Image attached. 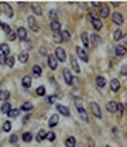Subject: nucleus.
<instances>
[{
	"label": "nucleus",
	"instance_id": "nucleus-1",
	"mask_svg": "<svg viewBox=\"0 0 127 147\" xmlns=\"http://www.w3.org/2000/svg\"><path fill=\"white\" fill-rule=\"evenodd\" d=\"M75 102H76V109H78V113H79L81 119L88 123V122H89V116H88L86 109H85L84 106H82V103H81V99H75Z\"/></svg>",
	"mask_w": 127,
	"mask_h": 147
},
{
	"label": "nucleus",
	"instance_id": "nucleus-2",
	"mask_svg": "<svg viewBox=\"0 0 127 147\" xmlns=\"http://www.w3.org/2000/svg\"><path fill=\"white\" fill-rule=\"evenodd\" d=\"M112 20H113V23L117 24V26H122V24L124 23V17H123V14L119 13V11H114V13L112 14Z\"/></svg>",
	"mask_w": 127,
	"mask_h": 147
},
{
	"label": "nucleus",
	"instance_id": "nucleus-3",
	"mask_svg": "<svg viewBox=\"0 0 127 147\" xmlns=\"http://www.w3.org/2000/svg\"><path fill=\"white\" fill-rule=\"evenodd\" d=\"M55 58H57L58 61H61V62H65V58H66V52H65V50L61 48V47H58V48L55 50Z\"/></svg>",
	"mask_w": 127,
	"mask_h": 147
},
{
	"label": "nucleus",
	"instance_id": "nucleus-4",
	"mask_svg": "<svg viewBox=\"0 0 127 147\" xmlns=\"http://www.w3.org/2000/svg\"><path fill=\"white\" fill-rule=\"evenodd\" d=\"M90 110L97 119H102V110H100V106L96 102H90Z\"/></svg>",
	"mask_w": 127,
	"mask_h": 147
},
{
	"label": "nucleus",
	"instance_id": "nucleus-5",
	"mask_svg": "<svg viewBox=\"0 0 127 147\" xmlns=\"http://www.w3.org/2000/svg\"><path fill=\"white\" fill-rule=\"evenodd\" d=\"M75 50H76L78 57H79L84 62H88V61H89V57H88V54H86V50H85V48H82V47H76Z\"/></svg>",
	"mask_w": 127,
	"mask_h": 147
},
{
	"label": "nucleus",
	"instance_id": "nucleus-6",
	"mask_svg": "<svg viewBox=\"0 0 127 147\" xmlns=\"http://www.w3.org/2000/svg\"><path fill=\"white\" fill-rule=\"evenodd\" d=\"M90 21H92V26H93V28H95V30H97V31H99V30H102V28H103V23H102V20H100V19H97V17H95V16H93V17L90 19Z\"/></svg>",
	"mask_w": 127,
	"mask_h": 147
},
{
	"label": "nucleus",
	"instance_id": "nucleus-7",
	"mask_svg": "<svg viewBox=\"0 0 127 147\" xmlns=\"http://www.w3.org/2000/svg\"><path fill=\"white\" fill-rule=\"evenodd\" d=\"M27 23H28V26H30V28L33 30V31H38V24H37V21H36V19H34V16H28V19H27Z\"/></svg>",
	"mask_w": 127,
	"mask_h": 147
},
{
	"label": "nucleus",
	"instance_id": "nucleus-8",
	"mask_svg": "<svg viewBox=\"0 0 127 147\" xmlns=\"http://www.w3.org/2000/svg\"><path fill=\"white\" fill-rule=\"evenodd\" d=\"M64 79H65V83L66 85H72V81H74V76H72V72L69 70H64Z\"/></svg>",
	"mask_w": 127,
	"mask_h": 147
},
{
	"label": "nucleus",
	"instance_id": "nucleus-9",
	"mask_svg": "<svg viewBox=\"0 0 127 147\" xmlns=\"http://www.w3.org/2000/svg\"><path fill=\"white\" fill-rule=\"evenodd\" d=\"M58 60L54 57V55H48V67L54 71V70H57V67H58V62H57Z\"/></svg>",
	"mask_w": 127,
	"mask_h": 147
},
{
	"label": "nucleus",
	"instance_id": "nucleus-10",
	"mask_svg": "<svg viewBox=\"0 0 127 147\" xmlns=\"http://www.w3.org/2000/svg\"><path fill=\"white\" fill-rule=\"evenodd\" d=\"M51 28H52L54 34L61 33V23H59L58 20H52V21H51Z\"/></svg>",
	"mask_w": 127,
	"mask_h": 147
},
{
	"label": "nucleus",
	"instance_id": "nucleus-11",
	"mask_svg": "<svg viewBox=\"0 0 127 147\" xmlns=\"http://www.w3.org/2000/svg\"><path fill=\"white\" fill-rule=\"evenodd\" d=\"M31 82H33V79H31L30 75H26V76H23V79H21V83H23V86H24L26 89L31 88Z\"/></svg>",
	"mask_w": 127,
	"mask_h": 147
},
{
	"label": "nucleus",
	"instance_id": "nucleus-12",
	"mask_svg": "<svg viewBox=\"0 0 127 147\" xmlns=\"http://www.w3.org/2000/svg\"><path fill=\"white\" fill-rule=\"evenodd\" d=\"M17 37H18V40H21V41L27 40V30H26L24 27H20V28L17 30Z\"/></svg>",
	"mask_w": 127,
	"mask_h": 147
},
{
	"label": "nucleus",
	"instance_id": "nucleus-13",
	"mask_svg": "<svg viewBox=\"0 0 127 147\" xmlns=\"http://www.w3.org/2000/svg\"><path fill=\"white\" fill-rule=\"evenodd\" d=\"M117 105H119L117 102L110 101V102L107 103V108H106V109H107V112H110V113H116V112H117Z\"/></svg>",
	"mask_w": 127,
	"mask_h": 147
},
{
	"label": "nucleus",
	"instance_id": "nucleus-14",
	"mask_svg": "<svg viewBox=\"0 0 127 147\" xmlns=\"http://www.w3.org/2000/svg\"><path fill=\"white\" fill-rule=\"evenodd\" d=\"M109 14H110L109 6H100V17H102V19H107Z\"/></svg>",
	"mask_w": 127,
	"mask_h": 147
},
{
	"label": "nucleus",
	"instance_id": "nucleus-15",
	"mask_svg": "<svg viewBox=\"0 0 127 147\" xmlns=\"http://www.w3.org/2000/svg\"><path fill=\"white\" fill-rule=\"evenodd\" d=\"M110 89H112L113 92H119V89H120V82H119V79H112V81H110Z\"/></svg>",
	"mask_w": 127,
	"mask_h": 147
},
{
	"label": "nucleus",
	"instance_id": "nucleus-16",
	"mask_svg": "<svg viewBox=\"0 0 127 147\" xmlns=\"http://www.w3.org/2000/svg\"><path fill=\"white\" fill-rule=\"evenodd\" d=\"M58 122H59V116H58V115H52V116L49 117V120H48V126H49V127H54V126L58 124Z\"/></svg>",
	"mask_w": 127,
	"mask_h": 147
},
{
	"label": "nucleus",
	"instance_id": "nucleus-17",
	"mask_svg": "<svg viewBox=\"0 0 127 147\" xmlns=\"http://www.w3.org/2000/svg\"><path fill=\"white\" fill-rule=\"evenodd\" d=\"M71 67L74 68L75 74L81 72V68H79V65H78V62H76V60H75V57H74V55H71Z\"/></svg>",
	"mask_w": 127,
	"mask_h": 147
},
{
	"label": "nucleus",
	"instance_id": "nucleus-18",
	"mask_svg": "<svg viewBox=\"0 0 127 147\" xmlns=\"http://www.w3.org/2000/svg\"><path fill=\"white\" fill-rule=\"evenodd\" d=\"M114 51H116V55H119V57H123V55L127 52V50H126L124 45H117V47L114 48Z\"/></svg>",
	"mask_w": 127,
	"mask_h": 147
},
{
	"label": "nucleus",
	"instance_id": "nucleus-19",
	"mask_svg": "<svg viewBox=\"0 0 127 147\" xmlns=\"http://www.w3.org/2000/svg\"><path fill=\"white\" fill-rule=\"evenodd\" d=\"M57 109H58V112H59L61 115H64V116H69V115H71V113H69V109H68L66 106H64V105H58Z\"/></svg>",
	"mask_w": 127,
	"mask_h": 147
},
{
	"label": "nucleus",
	"instance_id": "nucleus-20",
	"mask_svg": "<svg viewBox=\"0 0 127 147\" xmlns=\"http://www.w3.org/2000/svg\"><path fill=\"white\" fill-rule=\"evenodd\" d=\"M1 113H4V115H9L10 113V110H11V105L9 103V102H4L3 105H1Z\"/></svg>",
	"mask_w": 127,
	"mask_h": 147
},
{
	"label": "nucleus",
	"instance_id": "nucleus-21",
	"mask_svg": "<svg viewBox=\"0 0 127 147\" xmlns=\"http://www.w3.org/2000/svg\"><path fill=\"white\" fill-rule=\"evenodd\" d=\"M18 61L23 62V64H26V62L28 61V51H23V52L18 55Z\"/></svg>",
	"mask_w": 127,
	"mask_h": 147
},
{
	"label": "nucleus",
	"instance_id": "nucleus-22",
	"mask_svg": "<svg viewBox=\"0 0 127 147\" xmlns=\"http://www.w3.org/2000/svg\"><path fill=\"white\" fill-rule=\"evenodd\" d=\"M81 40H82V42H84V47L85 50L89 47V37H88V34L86 33H81Z\"/></svg>",
	"mask_w": 127,
	"mask_h": 147
},
{
	"label": "nucleus",
	"instance_id": "nucleus-23",
	"mask_svg": "<svg viewBox=\"0 0 127 147\" xmlns=\"http://www.w3.org/2000/svg\"><path fill=\"white\" fill-rule=\"evenodd\" d=\"M96 83L99 88H105L106 86V79L103 76H96Z\"/></svg>",
	"mask_w": 127,
	"mask_h": 147
},
{
	"label": "nucleus",
	"instance_id": "nucleus-24",
	"mask_svg": "<svg viewBox=\"0 0 127 147\" xmlns=\"http://www.w3.org/2000/svg\"><path fill=\"white\" fill-rule=\"evenodd\" d=\"M65 146L66 147H75L76 146V140H75V137H68L66 139V142H65Z\"/></svg>",
	"mask_w": 127,
	"mask_h": 147
},
{
	"label": "nucleus",
	"instance_id": "nucleus-25",
	"mask_svg": "<svg viewBox=\"0 0 127 147\" xmlns=\"http://www.w3.org/2000/svg\"><path fill=\"white\" fill-rule=\"evenodd\" d=\"M0 50H1V54H3V55H9V54H10V47H9L6 42L0 45Z\"/></svg>",
	"mask_w": 127,
	"mask_h": 147
},
{
	"label": "nucleus",
	"instance_id": "nucleus-26",
	"mask_svg": "<svg viewBox=\"0 0 127 147\" xmlns=\"http://www.w3.org/2000/svg\"><path fill=\"white\" fill-rule=\"evenodd\" d=\"M90 41H92L95 45H99V44L102 42V38L97 36V34H92V36H90Z\"/></svg>",
	"mask_w": 127,
	"mask_h": 147
},
{
	"label": "nucleus",
	"instance_id": "nucleus-27",
	"mask_svg": "<svg viewBox=\"0 0 127 147\" xmlns=\"http://www.w3.org/2000/svg\"><path fill=\"white\" fill-rule=\"evenodd\" d=\"M44 139H47V132L41 129V130L37 133V142H42Z\"/></svg>",
	"mask_w": 127,
	"mask_h": 147
},
{
	"label": "nucleus",
	"instance_id": "nucleus-28",
	"mask_svg": "<svg viewBox=\"0 0 127 147\" xmlns=\"http://www.w3.org/2000/svg\"><path fill=\"white\" fill-rule=\"evenodd\" d=\"M31 7H33V11H34L37 16H41L42 14V10H41V7H40L38 4H31Z\"/></svg>",
	"mask_w": 127,
	"mask_h": 147
},
{
	"label": "nucleus",
	"instance_id": "nucleus-29",
	"mask_svg": "<svg viewBox=\"0 0 127 147\" xmlns=\"http://www.w3.org/2000/svg\"><path fill=\"white\" fill-rule=\"evenodd\" d=\"M41 72H42V70H41L40 65H34V67H33V74H34V76H40Z\"/></svg>",
	"mask_w": 127,
	"mask_h": 147
},
{
	"label": "nucleus",
	"instance_id": "nucleus-30",
	"mask_svg": "<svg viewBox=\"0 0 127 147\" xmlns=\"http://www.w3.org/2000/svg\"><path fill=\"white\" fill-rule=\"evenodd\" d=\"M31 139H33V134H31V133L26 132V133L23 134V142H26V143H30V142H31Z\"/></svg>",
	"mask_w": 127,
	"mask_h": 147
},
{
	"label": "nucleus",
	"instance_id": "nucleus-31",
	"mask_svg": "<svg viewBox=\"0 0 127 147\" xmlns=\"http://www.w3.org/2000/svg\"><path fill=\"white\" fill-rule=\"evenodd\" d=\"M10 96L9 91H0V101H7Z\"/></svg>",
	"mask_w": 127,
	"mask_h": 147
},
{
	"label": "nucleus",
	"instance_id": "nucleus-32",
	"mask_svg": "<svg viewBox=\"0 0 127 147\" xmlns=\"http://www.w3.org/2000/svg\"><path fill=\"white\" fill-rule=\"evenodd\" d=\"M123 37L124 36H123V33H122L120 30H116V31H114V34H113V38H114L116 41H120Z\"/></svg>",
	"mask_w": 127,
	"mask_h": 147
},
{
	"label": "nucleus",
	"instance_id": "nucleus-33",
	"mask_svg": "<svg viewBox=\"0 0 127 147\" xmlns=\"http://www.w3.org/2000/svg\"><path fill=\"white\" fill-rule=\"evenodd\" d=\"M4 13L7 14V17H13V10L9 4H4Z\"/></svg>",
	"mask_w": 127,
	"mask_h": 147
},
{
	"label": "nucleus",
	"instance_id": "nucleus-34",
	"mask_svg": "<svg viewBox=\"0 0 127 147\" xmlns=\"http://www.w3.org/2000/svg\"><path fill=\"white\" fill-rule=\"evenodd\" d=\"M10 130H11V123H10V122H4V123H3V132L7 133V132H10Z\"/></svg>",
	"mask_w": 127,
	"mask_h": 147
},
{
	"label": "nucleus",
	"instance_id": "nucleus-35",
	"mask_svg": "<svg viewBox=\"0 0 127 147\" xmlns=\"http://www.w3.org/2000/svg\"><path fill=\"white\" fill-rule=\"evenodd\" d=\"M61 37H62V40H69V38H71V34H69L68 30H62V31H61Z\"/></svg>",
	"mask_w": 127,
	"mask_h": 147
},
{
	"label": "nucleus",
	"instance_id": "nucleus-36",
	"mask_svg": "<svg viewBox=\"0 0 127 147\" xmlns=\"http://www.w3.org/2000/svg\"><path fill=\"white\" fill-rule=\"evenodd\" d=\"M21 109H23V110H26V112H28V110H33V105H31L30 102H26V103H23Z\"/></svg>",
	"mask_w": 127,
	"mask_h": 147
},
{
	"label": "nucleus",
	"instance_id": "nucleus-37",
	"mask_svg": "<svg viewBox=\"0 0 127 147\" xmlns=\"http://www.w3.org/2000/svg\"><path fill=\"white\" fill-rule=\"evenodd\" d=\"M55 137H57V136H55V133H54V132L47 133V140H48V142H54V140H55Z\"/></svg>",
	"mask_w": 127,
	"mask_h": 147
},
{
	"label": "nucleus",
	"instance_id": "nucleus-38",
	"mask_svg": "<svg viewBox=\"0 0 127 147\" xmlns=\"http://www.w3.org/2000/svg\"><path fill=\"white\" fill-rule=\"evenodd\" d=\"M18 115H20V109H11L10 113H9L10 117H16V116H18Z\"/></svg>",
	"mask_w": 127,
	"mask_h": 147
},
{
	"label": "nucleus",
	"instance_id": "nucleus-39",
	"mask_svg": "<svg viewBox=\"0 0 127 147\" xmlns=\"http://www.w3.org/2000/svg\"><path fill=\"white\" fill-rule=\"evenodd\" d=\"M1 28H3V31H4L6 34H10V33H11V28H10V26H7V24H3V23H1Z\"/></svg>",
	"mask_w": 127,
	"mask_h": 147
},
{
	"label": "nucleus",
	"instance_id": "nucleus-40",
	"mask_svg": "<svg viewBox=\"0 0 127 147\" xmlns=\"http://www.w3.org/2000/svg\"><path fill=\"white\" fill-rule=\"evenodd\" d=\"M37 95H38V96H44V95H45V88H44V86H38V88H37Z\"/></svg>",
	"mask_w": 127,
	"mask_h": 147
},
{
	"label": "nucleus",
	"instance_id": "nucleus-41",
	"mask_svg": "<svg viewBox=\"0 0 127 147\" xmlns=\"http://www.w3.org/2000/svg\"><path fill=\"white\" fill-rule=\"evenodd\" d=\"M6 64H7V65H9L10 68H11V67H14V58H13V57H9V58H7V62H6Z\"/></svg>",
	"mask_w": 127,
	"mask_h": 147
},
{
	"label": "nucleus",
	"instance_id": "nucleus-42",
	"mask_svg": "<svg viewBox=\"0 0 127 147\" xmlns=\"http://www.w3.org/2000/svg\"><path fill=\"white\" fill-rule=\"evenodd\" d=\"M54 41H55V42H61V41H64V40H62V37H61V33L54 34Z\"/></svg>",
	"mask_w": 127,
	"mask_h": 147
},
{
	"label": "nucleus",
	"instance_id": "nucleus-43",
	"mask_svg": "<svg viewBox=\"0 0 127 147\" xmlns=\"http://www.w3.org/2000/svg\"><path fill=\"white\" fill-rule=\"evenodd\" d=\"M123 110H124V105H122V103H119V105H117V113H119L120 116L123 115Z\"/></svg>",
	"mask_w": 127,
	"mask_h": 147
},
{
	"label": "nucleus",
	"instance_id": "nucleus-44",
	"mask_svg": "<svg viewBox=\"0 0 127 147\" xmlns=\"http://www.w3.org/2000/svg\"><path fill=\"white\" fill-rule=\"evenodd\" d=\"M6 62H7V58H6V55L0 54V65H4Z\"/></svg>",
	"mask_w": 127,
	"mask_h": 147
},
{
	"label": "nucleus",
	"instance_id": "nucleus-45",
	"mask_svg": "<svg viewBox=\"0 0 127 147\" xmlns=\"http://www.w3.org/2000/svg\"><path fill=\"white\" fill-rule=\"evenodd\" d=\"M55 16H57V11H55V10H51V11H49V17H51V21H52V20H57V17H55Z\"/></svg>",
	"mask_w": 127,
	"mask_h": 147
},
{
	"label": "nucleus",
	"instance_id": "nucleus-46",
	"mask_svg": "<svg viewBox=\"0 0 127 147\" xmlns=\"http://www.w3.org/2000/svg\"><path fill=\"white\" fill-rule=\"evenodd\" d=\"M47 101H48L49 103H54V102L57 101V96H55V95H51V96H48V99H47Z\"/></svg>",
	"mask_w": 127,
	"mask_h": 147
},
{
	"label": "nucleus",
	"instance_id": "nucleus-47",
	"mask_svg": "<svg viewBox=\"0 0 127 147\" xmlns=\"http://www.w3.org/2000/svg\"><path fill=\"white\" fill-rule=\"evenodd\" d=\"M120 74H122L123 76H126V75H127V65H123V67H122V70H120Z\"/></svg>",
	"mask_w": 127,
	"mask_h": 147
},
{
	"label": "nucleus",
	"instance_id": "nucleus-48",
	"mask_svg": "<svg viewBox=\"0 0 127 147\" xmlns=\"http://www.w3.org/2000/svg\"><path fill=\"white\" fill-rule=\"evenodd\" d=\"M17 139H18V137H17L16 134H13V136L10 137V143H11V144H14V143H17Z\"/></svg>",
	"mask_w": 127,
	"mask_h": 147
},
{
	"label": "nucleus",
	"instance_id": "nucleus-49",
	"mask_svg": "<svg viewBox=\"0 0 127 147\" xmlns=\"http://www.w3.org/2000/svg\"><path fill=\"white\" fill-rule=\"evenodd\" d=\"M7 36H9V40H11V41H14V40H16V34H14L13 31H11L10 34H7Z\"/></svg>",
	"mask_w": 127,
	"mask_h": 147
},
{
	"label": "nucleus",
	"instance_id": "nucleus-50",
	"mask_svg": "<svg viewBox=\"0 0 127 147\" xmlns=\"http://www.w3.org/2000/svg\"><path fill=\"white\" fill-rule=\"evenodd\" d=\"M40 54H41V55L45 54V48H40Z\"/></svg>",
	"mask_w": 127,
	"mask_h": 147
},
{
	"label": "nucleus",
	"instance_id": "nucleus-51",
	"mask_svg": "<svg viewBox=\"0 0 127 147\" xmlns=\"http://www.w3.org/2000/svg\"><path fill=\"white\" fill-rule=\"evenodd\" d=\"M123 40H124V42H127V36H126V37H123Z\"/></svg>",
	"mask_w": 127,
	"mask_h": 147
},
{
	"label": "nucleus",
	"instance_id": "nucleus-52",
	"mask_svg": "<svg viewBox=\"0 0 127 147\" xmlns=\"http://www.w3.org/2000/svg\"><path fill=\"white\" fill-rule=\"evenodd\" d=\"M124 109H126V110H127V103H126V105H124Z\"/></svg>",
	"mask_w": 127,
	"mask_h": 147
},
{
	"label": "nucleus",
	"instance_id": "nucleus-53",
	"mask_svg": "<svg viewBox=\"0 0 127 147\" xmlns=\"http://www.w3.org/2000/svg\"><path fill=\"white\" fill-rule=\"evenodd\" d=\"M0 27H1V21H0Z\"/></svg>",
	"mask_w": 127,
	"mask_h": 147
},
{
	"label": "nucleus",
	"instance_id": "nucleus-54",
	"mask_svg": "<svg viewBox=\"0 0 127 147\" xmlns=\"http://www.w3.org/2000/svg\"><path fill=\"white\" fill-rule=\"evenodd\" d=\"M106 147H110V146H106Z\"/></svg>",
	"mask_w": 127,
	"mask_h": 147
}]
</instances>
